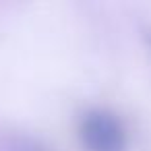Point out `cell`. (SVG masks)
Instances as JSON below:
<instances>
[{
    "mask_svg": "<svg viewBox=\"0 0 151 151\" xmlns=\"http://www.w3.org/2000/svg\"><path fill=\"white\" fill-rule=\"evenodd\" d=\"M87 151H124L126 132L122 122L110 112H89L79 128Z\"/></svg>",
    "mask_w": 151,
    "mask_h": 151,
    "instance_id": "1",
    "label": "cell"
}]
</instances>
